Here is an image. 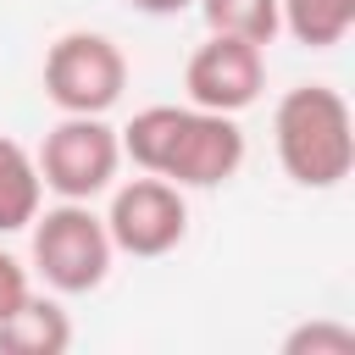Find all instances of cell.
I'll list each match as a JSON object with an SVG mask.
<instances>
[{
  "mask_svg": "<svg viewBox=\"0 0 355 355\" xmlns=\"http://www.w3.org/2000/svg\"><path fill=\"white\" fill-rule=\"evenodd\" d=\"M183 89H189V105L239 116V111L255 105L261 89H266V55H261V44H250V39L211 33V39L189 55Z\"/></svg>",
  "mask_w": 355,
  "mask_h": 355,
  "instance_id": "obj_7",
  "label": "cell"
},
{
  "mask_svg": "<svg viewBox=\"0 0 355 355\" xmlns=\"http://www.w3.org/2000/svg\"><path fill=\"white\" fill-rule=\"evenodd\" d=\"M33 166H39V183L50 194L94 200L111 189V178L122 166V139H116V128H105V116H61L44 133Z\"/></svg>",
  "mask_w": 355,
  "mask_h": 355,
  "instance_id": "obj_5",
  "label": "cell"
},
{
  "mask_svg": "<svg viewBox=\"0 0 355 355\" xmlns=\"http://www.w3.org/2000/svg\"><path fill=\"white\" fill-rule=\"evenodd\" d=\"M288 355H355V333L344 322H305L283 338Z\"/></svg>",
  "mask_w": 355,
  "mask_h": 355,
  "instance_id": "obj_12",
  "label": "cell"
},
{
  "mask_svg": "<svg viewBox=\"0 0 355 355\" xmlns=\"http://www.w3.org/2000/svg\"><path fill=\"white\" fill-rule=\"evenodd\" d=\"M128 6H139V11H150V17H172V11H183V6H194V0H128Z\"/></svg>",
  "mask_w": 355,
  "mask_h": 355,
  "instance_id": "obj_14",
  "label": "cell"
},
{
  "mask_svg": "<svg viewBox=\"0 0 355 355\" xmlns=\"http://www.w3.org/2000/svg\"><path fill=\"white\" fill-rule=\"evenodd\" d=\"M211 33H233V39H250V44H272L283 33L277 22V0H200Z\"/></svg>",
  "mask_w": 355,
  "mask_h": 355,
  "instance_id": "obj_11",
  "label": "cell"
},
{
  "mask_svg": "<svg viewBox=\"0 0 355 355\" xmlns=\"http://www.w3.org/2000/svg\"><path fill=\"white\" fill-rule=\"evenodd\" d=\"M272 139H277L283 172L300 189H338L355 166V122L344 94L327 83L288 89L272 111Z\"/></svg>",
  "mask_w": 355,
  "mask_h": 355,
  "instance_id": "obj_2",
  "label": "cell"
},
{
  "mask_svg": "<svg viewBox=\"0 0 355 355\" xmlns=\"http://www.w3.org/2000/svg\"><path fill=\"white\" fill-rule=\"evenodd\" d=\"M67 344H72L67 311L33 288L11 316H0V355H61Z\"/></svg>",
  "mask_w": 355,
  "mask_h": 355,
  "instance_id": "obj_8",
  "label": "cell"
},
{
  "mask_svg": "<svg viewBox=\"0 0 355 355\" xmlns=\"http://www.w3.org/2000/svg\"><path fill=\"white\" fill-rule=\"evenodd\" d=\"M116 139L139 172H155L178 189H216L244 166L239 122L205 105H144Z\"/></svg>",
  "mask_w": 355,
  "mask_h": 355,
  "instance_id": "obj_1",
  "label": "cell"
},
{
  "mask_svg": "<svg viewBox=\"0 0 355 355\" xmlns=\"http://www.w3.org/2000/svg\"><path fill=\"white\" fill-rule=\"evenodd\" d=\"M22 300H28V272H22V261H17V255H6V250H0V316H11Z\"/></svg>",
  "mask_w": 355,
  "mask_h": 355,
  "instance_id": "obj_13",
  "label": "cell"
},
{
  "mask_svg": "<svg viewBox=\"0 0 355 355\" xmlns=\"http://www.w3.org/2000/svg\"><path fill=\"white\" fill-rule=\"evenodd\" d=\"M39 200H44V183L33 155L0 133V233H22L39 216Z\"/></svg>",
  "mask_w": 355,
  "mask_h": 355,
  "instance_id": "obj_9",
  "label": "cell"
},
{
  "mask_svg": "<svg viewBox=\"0 0 355 355\" xmlns=\"http://www.w3.org/2000/svg\"><path fill=\"white\" fill-rule=\"evenodd\" d=\"M105 233L122 255H139V261H155L166 250L183 244L189 233V205H183V189L144 172L133 183H122L111 194V211H105Z\"/></svg>",
  "mask_w": 355,
  "mask_h": 355,
  "instance_id": "obj_6",
  "label": "cell"
},
{
  "mask_svg": "<svg viewBox=\"0 0 355 355\" xmlns=\"http://www.w3.org/2000/svg\"><path fill=\"white\" fill-rule=\"evenodd\" d=\"M277 22L283 33H294L311 50H333L344 44V33L355 28V0H277Z\"/></svg>",
  "mask_w": 355,
  "mask_h": 355,
  "instance_id": "obj_10",
  "label": "cell"
},
{
  "mask_svg": "<svg viewBox=\"0 0 355 355\" xmlns=\"http://www.w3.org/2000/svg\"><path fill=\"white\" fill-rule=\"evenodd\" d=\"M28 227H33V266L55 294H89L105 283L116 244L105 233V216L89 211V200H61L39 211Z\"/></svg>",
  "mask_w": 355,
  "mask_h": 355,
  "instance_id": "obj_3",
  "label": "cell"
},
{
  "mask_svg": "<svg viewBox=\"0 0 355 355\" xmlns=\"http://www.w3.org/2000/svg\"><path fill=\"white\" fill-rule=\"evenodd\" d=\"M128 89V55L116 39L72 28L44 55V94L61 116H105Z\"/></svg>",
  "mask_w": 355,
  "mask_h": 355,
  "instance_id": "obj_4",
  "label": "cell"
}]
</instances>
